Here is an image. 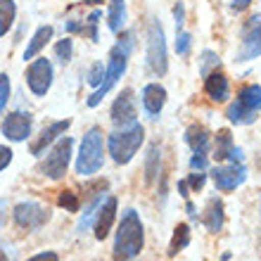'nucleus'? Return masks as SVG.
<instances>
[{
	"label": "nucleus",
	"mask_w": 261,
	"mask_h": 261,
	"mask_svg": "<svg viewBox=\"0 0 261 261\" xmlns=\"http://www.w3.org/2000/svg\"><path fill=\"white\" fill-rule=\"evenodd\" d=\"M233 147H235V143H233L230 130L221 128L219 133H216V145H214V157H216V162L228 159V154H230V150H233Z\"/></svg>",
	"instance_id": "25"
},
{
	"label": "nucleus",
	"mask_w": 261,
	"mask_h": 261,
	"mask_svg": "<svg viewBox=\"0 0 261 261\" xmlns=\"http://www.w3.org/2000/svg\"><path fill=\"white\" fill-rule=\"evenodd\" d=\"M259 107H261V86L252 83L238 93L235 102L228 107V119L238 126H247L254 124L259 119Z\"/></svg>",
	"instance_id": "5"
},
{
	"label": "nucleus",
	"mask_w": 261,
	"mask_h": 261,
	"mask_svg": "<svg viewBox=\"0 0 261 261\" xmlns=\"http://www.w3.org/2000/svg\"><path fill=\"white\" fill-rule=\"evenodd\" d=\"M69 126H71V121H69V119H64V121H53L48 128H43L41 133L31 140V145H29L31 154H34V157H43V154H45V150H48V145L55 143L57 138L62 136Z\"/></svg>",
	"instance_id": "14"
},
{
	"label": "nucleus",
	"mask_w": 261,
	"mask_h": 261,
	"mask_svg": "<svg viewBox=\"0 0 261 261\" xmlns=\"http://www.w3.org/2000/svg\"><path fill=\"white\" fill-rule=\"evenodd\" d=\"M7 212H10V206H7L5 199H0V228L5 226V221H7Z\"/></svg>",
	"instance_id": "39"
},
{
	"label": "nucleus",
	"mask_w": 261,
	"mask_h": 261,
	"mask_svg": "<svg viewBox=\"0 0 261 261\" xmlns=\"http://www.w3.org/2000/svg\"><path fill=\"white\" fill-rule=\"evenodd\" d=\"M14 223L24 230H38L41 226H45L50 221V209L48 206L38 204V202H19V204L14 206Z\"/></svg>",
	"instance_id": "8"
},
{
	"label": "nucleus",
	"mask_w": 261,
	"mask_h": 261,
	"mask_svg": "<svg viewBox=\"0 0 261 261\" xmlns=\"http://www.w3.org/2000/svg\"><path fill=\"white\" fill-rule=\"evenodd\" d=\"M209 176H212L216 190L228 193V190L240 188L242 183L247 180V166H245V162H240V164H228V166H214L212 171H209Z\"/></svg>",
	"instance_id": "10"
},
{
	"label": "nucleus",
	"mask_w": 261,
	"mask_h": 261,
	"mask_svg": "<svg viewBox=\"0 0 261 261\" xmlns=\"http://www.w3.org/2000/svg\"><path fill=\"white\" fill-rule=\"evenodd\" d=\"M7 100H10V76L0 74V114L7 107Z\"/></svg>",
	"instance_id": "32"
},
{
	"label": "nucleus",
	"mask_w": 261,
	"mask_h": 261,
	"mask_svg": "<svg viewBox=\"0 0 261 261\" xmlns=\"http://www.w3.org/2000/svg\"><path fill=\"white\" fill-rule=\"evenodd\" d=\"M14 17H17L14 0H0V36H7V31L14 24Z\"/></svg>",
	"instance_id": "27"
},
{
	"label": "nucleus",
	"mask_w": 261,
	"mask_h": 261,
	"mask_svg": "<svg viewBox=\"0 0 261 261\" xmlns=\"http://www.w3.org/2000/svg\"><path fill=\"white\" fill-rule=\"evenodd\" d=\"M249 3H252V0H235L233 5H230V10H233V12H242V10L249 7Z\"/></svg>",
	"instance_id": "40"
},
{
	"label": "nucleus",
	"mask_w": 261,
	"mask_h": 261,
	"mask_svg": "<svg viewBox=\"0 0 261 261\" xmlns=\"http://www.w3.org/2000/svg\"><path fill=\"white\" fill-rule=\"evenodd\" d=\"M147 67L154 76H164L166 69H169L164 29L157 19H152L150 27H147Z\"/></svg>",
	"instance_id": "6"
},
{
	"label": "nucleus",
	"mask_w": 261,
	"mask_h": 261,
	"mask_svg": "<svg viewBox=\"0 0 261 261\" xmlns=\"http://www.w3.org/2000/svg\"><path fill=\"white\" fill-rule=\"evenodd\" d=\"M117 209H119V199L114 195H107L102 199L100 209L95 212V219H93V228H95V240H105L110 235L114 221H117Z\"/></svg>",
	"instance_id": "13"
},
{
	"label": "nucleus",
	"mask_w": 261,
	"mask_h": 261,
	"mask_svg": "<svg viewBox=\"0 0 261 261\" xmlns=\"http://www.w3.org/2000/svg\"><path fill=\"white\" fill-rule=\"evenodd\" d=\"M186 143L193 150V154H206L209 145H212V133L199 124H193L186 130Z\"/></svg>",
	"instance_id": "19"
},
{
	"label": "nucleus",
	"mask_w": 261,
	"mask_h": 261,
	"mask_svg": "<svg viewBox=\"0 0 261 261\" xmlns=\"http://www.w3.org/2000/svg\"><path fill=\"white\" fill-rule=\"evenodd\" d=\"M102 76H105V67H102V62H95L93 67H90V71H88V83L90 86H100V81H102Z\"/></svg>",
	"instance_id": "33"
},
{
	"label": "nucleus",
	"mask_w": 261,
	"mask_h": 261,
	"mask_svg": "<svg viewBox=\"0 0 261 261\" xmlns=\"http://www.w3.org/2000/svg\"><path fill=\"white\" fill-rule=\"evenodd\" d=\"M0 261H10V254H7V249L0 245Z\"/></svg>",
	"instance_id": "43"
},
{
	"label": "nucleus",
	"mask_w": 261,
	"mask_h": 261,
	"mask_svg": "<svg viewBox=\"0 0 261 261\" xmlns=\"http://www.w3.org/2000/svg\"><path fill=\"white\" fill-rule=\"evenodd\" d=\"M57 204L64 206V212H79V206H81V202H79V195L71 193V190H62L60 193V197H57Z\"/></svg>",
	"instance_id": "29"
},
{
	"label": "nucleus",
	"mask_w": 261,
	"mask_h": 261,
	"mask_svg": "<svg viewBox=\"0 0 261 261\" xmlns=\"http://www.w3.org/2000/svg\"><path fill=\"white\" fill-rule=\"evenodd\" d=\"M55 55L62 64H69L71 57H74V41H71V38H62V41L55 45Z\"/></svg>",
	"instance_id": "28"
},
{
	"label": "nucleus",
	"mask_w": 261,
	"mask_h": 261,
	"mask_svg": "<svg viewBox=\"0 0 261 261\" xmlns=\"http://www.w3.org/2000/svg\"><path fill=\"white\" fill-rule=\"evenodd\" d=\"M143 245H145L143 221H140L136 209H126V212L121 214V221H119L112 259L114 261H133L140 254Z\"/></svg>",
	"instance_id": "2"
},
{
	"label": "nucleus",
	"mask_w": 261,
	"mask_h": 261,
	"mask_svg": "<svg viewBox=\"0 0 261 261\" xmlns=\"http://www.w3.org/2000/svg\"><path fill=\"white\" fill-rule=\"evenodd\" d=\"M100 17H102V12L100 10H93V12L88 14V19H86V24H79V21H67V31L69 34H83L88 36L93 43L100 41V36H97V21H100Z\"/></svg>",
	"instance_id": "20"
},
{
	"label": "nucleus",
	"mask_w": 261,
	"mask_h": 261,
	"mask_svg": "<svg viewBox=\"0 0 261 261\" xmlns=\"http://www.w3.org/2000/svg\"><path fill=\"white\" fill-rule=\"evenodd\" d=\"M86 5H97V3H102V0H83Z\"/></svg>",
	"instance_id": "44"
},
{
	"label": "nucleus",
	"mask_w": 261,
	"mask_h": 261,
	"mask_svg": "<svg viewBox=\"0 0 261 261\" xmlns=\"http://www.w3.org/2000/svg\"><path fill=\"white\" fill-rule=\"evenodd\" d=\"M107 197L105 193H97L95 197L90 199L88 204H86V209H83V216H81V221H79V233H86L90 226H93V219H95V212L100 209V204H102V199Z\"/></svg>",
	"instance_id": "26"
},
{
	"label": "nucleus",
	"mask_w": 261,
	"mask_h": 261,
	"mask_svg": "<svg viewBox=\"0 0 261 261\" xmlns=\"http://www.w3.org/2000/svg\"><path fill=\"white\" fill-rule=\"evenodd\" d=\"M202 223L209 233H219L223 223H226V212H223V202L219 197L209 199V204H206V212L202 214Z\"/></svg>",
	"instance_id": "18"
},
{
	"label": "nucleus",
	"mask_w": 261,
	"mask_h": 261,
	"mask_svg": "<svg viewBox=\"0 0 261 261\" xmlns=\"http://www.w3.org/2000/svg\"><path fill=\"white\" fill-rule=\"evenodd\" d=\"M166 105V88L164 86H159V83H147L143 88V110L145 114L154 121L159 119L162 110H164Z\"/></svg>",
	"instance_id": "15"
},
{
	"label": "nucleus",
	"mask_w": 261,
	"mask_h": 261,
	"mask_svg": "<svg viewBox=\"0 0 261 261\" xmlns=\"http://www.w3.org/2000/svg\"><path fill=\"white\" fill-rule=\"evenodd\" d=\"M204 90L209 100L214 102H226L228 97H230V86H228V76L219 69H214L209 74L204 76Z\"/></svg>",
	"instance_id": "16"
},
{
	"label": "nucleus",
	"mask_w": 261,
	"mask_h": 261,
	"mask_svg": "<svg viewBox=\"0 0 261 261\" xmlns=\"http://www.w3.org/2000/svg\"><path fill=\"white\" fill-rule=\"evenodd\" d=\"M136 93L133 88H124L112 105V124L117 128H128L130 124H136Z\"/></svg>",
	"instance_id": "11"
},
{
	"label": "nucleus",
	"mask_w": 261,
	"mask_h": 261,
	"mask_svg": "<svg viewBox=\"0 0 261 261\" xmlns=\"http://www.w3.org/2000/svg\"><path fill=\"white\" fill-rule=\"evenodd\" d=\"M188 245H190V226L188 223H178V226L173 228V238L169 242V256H176Z\"/></svg>",
	"instance_id": "24"
},
{
	"label": "nucleus",
	"mask_w": 261,
	"mask_h": 261,
	"mask_svg": "<svg viewBox=\"0 0 261 261\" xmlns=\"http://www.w3.org/2000/svg\"><path fill=\"white\" fill-rule=\"evenodd\" d=\"M186 183H188V188H193V190H202V188H204V183H206V173L204 171L190 173V176L186 178Z\"/></svg>",
	"instance_id": "34"
},
{
	"label": "nucleus",
	"mask_w": 261,
	"mask_h": 261,
	"mask_svg": "<svg viewBox=\"0 0 261 261\" xmlns=\"http://www.w3.org/2000/svg\"><path fill=\"white\" fill-rule=\"evenodd\" d=\"M105 164V138L102 130L93 126V128L83 136L81 150L76 157V173L79 176H93L102 169Z\"/></svg>",
	"instance_id": "3"
},
{
	"label": "nucleus",
	"mask_w": 261,
	"mask_h": 261,
	"mask_svg": "<svg viewBox=\"0 0 261 261\" xmlns=\"http://www.w3.org/2000/svg\"><path fill=\"white\" fill-rule=\"evenodd\" d=\"M27 83L31 93L38 97L48 95L50 86H53V64L48 57H36L27 69Z\"/></svg>",
	"instance_id": "9"
},
{
	"label": "nucleus",
	"mask_w": 261,
	"mask_h": 261,
	"mask_svg": "<svg viewBox=\"0 0 261 261\" xmlns=\"http://www.w3.org/2000/svg\"><path fill=\"white\" fill-rule=\"evenodd\" d=\"M190 48H193V36L186 34V31H178V36H176V53L180 57H186L190 55Z\"/></svg>",
	"instance_id": "31"
},
{
	"label": "nucleus",
	"mask_w": 261,
	"mask_h": 261,
	"mask_svg": "<svg viewBox=\"0 0 261 261\" xmlns=\"http://www.w3.org/2000/svg\"><path fill=\"white\" fill-rule=\"evenodd\" d=\"M186 209H188V214H190V219H195V216H197V212H195V204L190 202V199H188V206H186Z\"/></svg>",
	"instance_id": "42"
},
{
	"label": "nucleus",
	"mask_w": 261,
	"mask_h": 261,
	"mask_svg": "<svg viewBox=\"0 0 261 261\" xmlns=\"http://www.w3.org/2000/svg\"><path fill=\"white\" fill-rule=\"evenodd\" d=\"M145 140V128L140 124H130L128 128L114 130L110 138H107V150H110L112 159L117 164H128L130 159L136 157V152L140 150V145Z\"/></svg>",
	"instance_id": "4"
},
{
	"label": "nucleus",
	"mask_w": 261,
	"mask_h": 261,
	"mask_svg": "<svg viewBox=\"0 0 261 261\" xmlns=\"http://www.w3.org/2000/svg\"><path fill=\"white\" fill-rule=\"evenodd\" d=\"M53 34H55V29L50 27H41L38 31H36L34 36H31V41H29V45H27V50H24V60H34L38 53H41L45 45H48V41L53 38Z\"/></svg>",
	"instance_id": "21"
},
{
	"label": "nucleus",
	"mask_w": 261,
	"mask_h": 261,
	"mask_svg": "<svg viewBox=\"0 0 261 261\" xmlns=\"http://www.w3.org/2000/svg\"><path fill=\"white\" fill-rule=\"evenodd\" d=\"M256 57H259V14H254V17L247 21L245 41H242L238 60H240V62H247V60H256Z\"/></svg>",
	"instance_id": "17"
},
{
	"label": "nucleus",
	"mask_w": 261,
	"mask_h": 261,
	"mask_svg": "<svg viewBox=\"0 0 261 261\" xmlns=\"http://www.w3.org/2000/svg\"><path fill=\"white\" fill-rule=\"evenodd\" d=\"M178 195L183 199H190V193H188V183H186V180H178Z\"/></svg>",
	"instance_id": "41"
},
{
	"label": "nucleus",
	"mask_w": 261,
	"mask_h": 261,
	"mask_svg": "<svg viewBox=\"0 0 261 261\" xmlns=\"http://www.w3.org/2000/svg\"><path fill=\"white\" fill-rule=\"evenodd\" d=\"M173 19H176V31H183V24H186V7H183V3L173 7Z\"/></svg>",
	"instance_id": "37"
},
{
	"label": "nucleus",
	"mask_w": 261,
	"mask_h": 261,
	"mask_svg": "<svg viewBox=\"0 0 261 261\" xmlns=\"http://www.w3.org/2000/svg\"><path fill=\"white\" fill-rule=\"evenodd\" d=\"M159 169H162V147L157 143H152L147 147V154H145V180L152 183L159 176Z\"/></svg>",
	"instance_id": "23"
},
{
	"label": "nucleus",
	"mask_w": 261,
	"mask_h": 261,
	"mask_svg": "<svg viewBox=\"0 0 261 261\" xmlns=\"http://www.w3.org/2000/svg\"><path fill=\"white\" fill-rule=\"evenodd\" d=\"M71 150H74V140L71 138H60L55 143V147L45 154L41 164L43 176H48L50 180H60L64 178V173L69 169V162H71Z\"/></svg>",
	"instance_id": "7"
},
{
	"label": "nucleus",
	"mask_w": 261,
	"mask_h": 261,
	"mask_svg": "<svg viewBox=\"0 0 261 261\" xmlns=\"http://www.w3.org/2000/svg\"><path fill=\"white\" fill-rule=\"evenodd\" d=\"M126 24V0H110V10H107V27L110 31L119 34Z\"/></svg>",
	"instance_id": "22"
},
{
	"label": "nucleus",
	"mask_w": 261,
	"mask_h": 261,
	"mask_svg": "<svg viewBox=\"0 0 261 261\" xmlns=\"http://www.w3.org/2000/svg\"><path fill=\"white\" fill-rule=\"evenodd\" d=\"M219 55L216 53H212V50H204L202 53V60H199V74L206 76L209 71H214V69H219Z\"/></svg>",
	"instance_id": "30"
},
{
	"label": "nucleus",
	"mask_w": 261,
	"mask_h": 261,
	"mask_svg": "<svg viewBox=\"0 0 261 261\" xmlns=\"http://www.w3.org/2000/svg\"><path fill=\"white\" fill-rule=\"evenodd\" d=\"M190 169H193V171H206V169H209L206 154H193V157H190Z\"/></svg>",
	"instance_id": "35"
},
{
	"label": "nucleus",
	"mask_w": 261,
	"mask_h": 261,
	"mask_svg": "<svg viewBox=\"0 0 261 261\" xmlns=\"http://www.w3.org/2000/svg\"><path fill=\"white\" fill-rule=\"evenodd\" d=\"M130 50H133V34L126 31V34L119 36L117 45L112 48L110 62H107V67H105V76H102V81H100V86L95 88V93L88 97V107H97V105L102 102V97L117 86V81L124 76L126 67H128Z\"/></svg>",
	"instance_id": "1"
},
{
	"label": "nucleus",
	"mask_w": 261,
	"mask_h": 261,
	"mask_svg": "<svg viewBox=\"0 0 261 261\" xmlns=\"http://www.w3.org/2000/svg\"><path fill=\"white\" fill-rule=\"evenodd\" d=\"M27 261H60V256H57V252H41V254H34Z\"/></svg>",
	"instance_id": "38"
},
{
	"label": "nucleus",
	"mask_w": 261,
	"mask_h": 261,
	"mask_svg": "<svg viewBox=\"0 0 261 261\" xmlns=\"http://www.w3.org/2000/svg\"><path fill=\"white\" fill-rule=\"evenodd\" d=\"M12 154L14 152L7 147V145H0V171H5L7 166L12 164Z\"/></svg>",
	"instance_id": "36"
},
{
	"label": "nucleus",
	"mask_w": 261,
	"mask_h": 261,
	"mask_svg": "<svg viewBox=\"0 0 261 261\" xmlns=\"http://www.w3.org/2000/svg\"><path fill=\"white\" fill-rule=\"evenodd\" d=\"M31 128H34V119L29 112H10L5 119H3V136L12 143H21L31 136Z\"/></svg>",
	"instance_id": "12"
}]
</instances>
